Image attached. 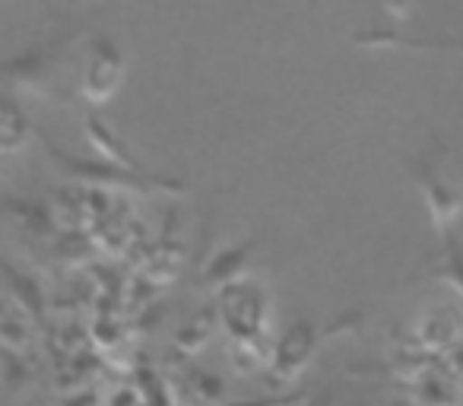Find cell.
<instances>
[{"label":"cell","mask_w":463,"mask_h":406,"mask_svg":"<svg viewBox=\"0 0 463 406\" xmlns=\"http://www.w3.org/2000/svg\"><path fill=\"white\" fill-rule=\"evenodd\" d=\"M308 406H327V400H324V397H321V400H311Z\"/></svg>","instance_id":"277c9868"},{"label":"cell","mask_w":463,"mask_h":406,"mask_svg":"<svg viewBox=\"0 0 463 406\" xmlns=\"http://www.w3.org/2000/svg\"><path fill=\"white\" fill-rule=\"evenodd\" d=\"M118 77H121V54H118V48H111L109 42H99V48L92 52L90 71H86L83 92L99 102L102 96H109L111 86L118 83Z\"/></svg>","instance_id":"6da1fadb"},{"label":"cell","mask_w":463,"mask_h":406,"mask_svg":"<svg viewBox=\"0 0 463 406\" xmlns=\"http://www.w3.org/2000/svg\"><path fill=\"white\" fill-rule=\"evenodd\" d=\"M248 245H239V248H229V251L216 254V260L210 264V277L213 283H222V279H232L235 273H239V267L245 264L248 258Z\"/></svg>","instance_id":"7a4b0ae2"},{"label":"cell","mask_w":463,"mask_h":406,"mask_svg":"<svg viewBox=\"0 0 463 406\" xmlns=\"http://www.w3.org/2000/svg\"><path fill=\"white\" fill-rule=\"evenodd\" d=\"M197 387H200V393H206V397H219V393H222V381L210 372L197 374Z\"/></svg>","instance_id":"3957f363"},{"label":"cell","mask_w":463,"mask_h":406,"mask_svg":"<svg viewBox=\"0 0 463 406\" xmlns=\"http://www.w3.org/2000/svg\"><path fill=\"white\" fill-rule=\"evenodd\" d=\"M349 406H365V403H349Z\"/></svg>","instance_id":"5b68a950"}]
</instances>
